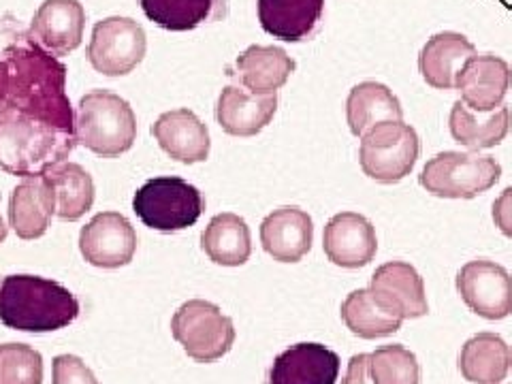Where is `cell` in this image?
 I'll list each match as a JSON object with an SVG mask.
<instances>
[{"instance_id": "cell-1", "label": "cell", "mask_w": 512, "mask_h": 384, "mask_svg": "<svg viewBox=\"0 0 512 384\" xmlns=\"http://www.w3.org/2000/svg\"><path fill=\"white\" fill-rule=\"evenodd\" d=\"M77 146L67 67L30 35L0 52V169L37 178Z\"/></svg>"}, {"instance_id": "cell-2", "label": "cell", "mask_w": 512, "mask_h": 384, "mask_svg": "<svg viewBox=\"0 0 512 384\" xmlns=\"http://www.w3.org/2000/svg\"><path fill=\"white\" fill-rule=\"evenodd\" d=\"M79 301L60 282L41 276H0V323L24 333H52L79 316Z\"/></svg>"}, {"instance_id": "cell-3", "label": "cell", "mask_w": 512, "mask_h": 384, "mask_svg": "<svg viewBox=\"0 0 512 384\" xmlns=\"http://www.w3.org/2000/svg\"><path fill=\"white\" fill-rule=\"evenodd\" d=\"M75 139L79 146L103 158L128 152L137 139L133 107L116 92H88L75 111Z\"/></svg>"}, {"instance_id": "cell-4", "label": "cell", "mask_w": 512, "mask_h": 384, "mask_svg": "<svg viewBox=\"0 0 512 384\" xmlns=\"http://www.w3.org/2000/svg\"><path fill=\"white\" fill-rule=\"evenodd\" d=\"M502 178V167L493 156L442 152L427 160L419 182L429 195L440 199H474L491 190Z\"/></svg>"}, {"instance_id": "cell-5", "label": "cell", "mask_w": 512, "mask_h": 384, "mask_svg": "<svg viewBox=\"0 0 512 384\" xmlns=\"http://www.w3.org/2000/svg\"><path fill=\"white\" fill-rule=\"evenodd\" d=\"M133 210L146 227L160 233H178L197 224L205 212V199L197 186L171 175L143 184L135 192Z\"/></svg>"}, {"instance_id": "cell-6", "label": "cell", "mask_w": 512, "mask_h": 384, "mask_svg": "<svg viewBox=\"0 0 512 384\" xmlns=\"http://www.w3.org/2000/svg\"><path fill=\"white\" fill-rule=\"evenodd\" d=\"M171 333L190 359L214 363L235 344L233 320L212 301L190 299L171 318Z\"/></svg>"}, {"instance_id": "cell-7", "label": "cell", "mask_w": 512, "mask_h": 384, "mask_svg": "<svg viewBox=\"0 0 512 384\" xmlns=\"http://www.w3.org/2000/svg\"><path fill=\"white\" fill-rule=\"evenodd\" d=\"M421 141L410 124L380 122L361 137L359 163L367 178L380 184H397L414 169Z\"/></svg>"}, {"instance_id": "cell-8", "label": "cell", "mask_w": 512, "mask_h": 384, "mask_svg": "<svg viewBox=\"0 0 512 384\" xmlns=\"http://www.w3.org/2000/svg\"><path fill=\"white\" fill-rule=\"evenodd\" d=\"M148 52V37L133 18L111 15L92 28L88 43V62L92 69L107 77L133 73Z\"/></svg>"}, {"instance_id": "cell-9", "label": "cell", "mask_w": 512, "mask_h": 384, "mask_svg": "<svg viewBox=\"0 0 512 384\" xmlns=\"http://www.w3.org/2000/svg\"><path fill=\"white\" fill-rule=\"evenodd\" d=\"M457 293L463 303L487 320H502L512 314V276L487 259L470 261L457 274Z\"/></svg>"}, {"instance_id": "cell-10", "label": "cell", "mask_w": 512, "mask_h": 384, "mask_svg": "<svg viewBox=\"0 0 512 384\" xmlns=\"http://www.w3.org/2000/svg\"><path fill=\"white\" fill-rule=\"evenodd\" d=\"M512 86L510 64L495 54H474L463 62L455 77L461 103L474 114H491L504 105Z\"/></svg>"}, {"instance_id": "cell-11", "label": "cell", "mask_w": 512, "mask_h": 384, "mask_svg": "<svg viewBox=\"0 0 512 384\" xmlns=\"http://www.w3.org/2000/svg\"><path fill=\"white\" fill-rule=\"evenodd\" d=\"M79 250L94 267L118 269L133 261L137 233L126 216L118 212H101L79 233Z\"/></svg>"}, {"instance_id": "cell-12", "label": "cell", "mask_w": 512, "mask_h": 384, "mask_svg": "<svg viewBox=\"0 0 512 384\" xmlns=\"http://www.w3.org/2000/svg\"><path fill=\"white\" fill-rule=\"evenodd\" d=\"M370 291L378 306L399 318H421L429 312L425 284L410 263L391 261L380 265L370 282Z\"/></svg>"}, {"instance_id": "cell-13", "label": "cell", "mask_w": 512, "mask_h": 384, "mask_svg": "<svg viewBox=\"0 0 512 384\" xmlns=\"http://www.w3.org/2000/svg\"><path fill=\"white\" fill-rule=\"evenodd\" d=\"M323 250L333 265L344 269L370 265L378 252L374 224L357 212L335 214L325 227Z\"/></svg>"}, {"instance_id": "cell-14", "label": "cell", "mask_w": 512, "mask_h": 384, "mask_svg": "<svg viewBox=\"0 0 512 384\" xmlns=\"http://www.w3.org/2000/svg\"><path fill=\"white\" fill-rule=\"evenodd\" d=\"M86 9L79 0H43L30 22V37L54 56L75 52L84 39Z\"/></svg>"}, {"instance_id": "cell-15", "label": "cell", "mask_w": 512, "mask_h": 384, "mask_svg": "<svg viewBox=\"0 0 512 384\" xmlns=\"http://www.w3.org/2000/svg\"><path fill=\"white\" fill-rule=\"evenodd\" d=\"M314 224L301 207L284 205L261 222V246L278 263H299L312 250Z\"/></svg>"}, {"instance_id": "cell-16", "label": "cell", "mask_w": 512, "mask_h": 384, "mask_svg": "<svg viewBox=\"0 0 512 384\" xmlns=\"http://www.w3.org/2000/svg\"><path fill=\"white\" fill-rule=\"evenodd\" d=\"M340 357L323 344L303 342L286 348L269 367L267 384H335Z\"/></svg>"}, {"instance_id": "cell-17", "label": "cell", "mask_w": 512, "mask_h": 384, "mask_svg": "<svg viewBox=\"0 0 512 384\" xmlns=\"http://www.w3.org/2000/svg\"><path fill=\"white\" fill-rule=\"evenodd\" d=\"M152 135L158 141V146L163 148L173 160L184 165L203 163L210 156V131L201 122V118L186 107L165 111L154 126Z\"/></svg>"}, {"instance_id": "cell-18", "label": "cell", "mask_w": 512, "mask_h": 384, "mask_svg": "<svg viewBox=\"0 0 512 384\" xmlns=\"http://www.w3.org/2000/svg\"><path fill=\"white\" fill-rule=\"evenodd\" d=\"M278 94H252L239 86L222 88L216 103V120L224 133L254 137L274 120Z\"/></svg>"}, {"instance_id": "cell-19", "label": "cell", "mask_w": 512, "mask_h": 384, "mask_svg": "<svg viewBox=\"0 0 512 384\" xmlns=\"http://www.w3.org/2000/svg\"><path fill=\"white\" fill-rule=\"evenodd\" d=\"M256 13L267 35L286 43H299L318 30L325 0H256Z\"/></svg>"}, {"instance_id": "cell-20", "label": "cell", "mask_w": 512, "mask_h": 384, "mask_svg": "<svg viewBox=\"0 0 512 384\" xmlns=\"http://www.w3.org/2000/svg\"><path fill=\"white\" fill-rule=\"evenodd\" d=\"M476 54L474 43L461 35V32L444 30L438 32L427 43L419 54V71L427 86L436 90H453L455 77L463 62Z\"/></svg>"}, {"instance_id": "cell-21", "label": "cell", "mask_w": 512, "mask_h": 384, "mask_svg": "<svg viewBox=\"0 0 512 384\" xmlns=\"http://www.w3.org/2000/svg\"><path fill=\"white\" fill-rule=\"evenodd\" d=\"M56 214L54 195L43 175L24 178L9 199V224L20 239H39L50 229Z\"/></svg>"}, {"instance_id": "cell-22", "label": "cell", "mask_w": 512, "mask_h": 384, "mask_svg": "<svg viewBox=\"0 0 512 384\" xmlns=\"http://www.w3.org/2000/svg\"><path fill=\"white\" fill-rule=\"evenodd\" d=\"M237 77L252 94H276L297 69V62L278 45H250L235 60Z\"/></svg>"}, {"instance_id": "cell-23", "label": "cell", "mask_w": 512, "mask_h": 384, "mask_svg": "<svg viewBox=\"0 0 512 384\" xmlns=\"http://www.w3.org/2000/svg\"><path fill=\"white\" fill-rule=\"evenodd\" d=\"M404 107L389 86L380 82H361L346 99V122L350 133L363 137L380 122H402Z\"/></svg>"}, {"instance_id": "cell-24", "label": "cell", "mask_w": 512, "mask_h": 384, "mask_svg": "<svg viewBox=\"0 0 512 384\" xmlns=\"http://www.w3.org/2000/svg\"><path fill=\"white\" fill-rule=\"evenodd\" d=\"M143 13L158 28L171 32L195 30L203 24L224 20L227 0H139Z\"/></svg>"}, {"instance_id": "cell-25", "label": "cell", "mask_w": 512, "mask_h": 384, "mask_svg": "<svg viewBox=\"0 0 512 384\" xmlns=\"http://www.w3.org/2000/svg\"><path fill=\"white\" fill-rule=\"evenodd\" d=\"M201 248L216 265H244L252 254V235L246 220L231 212L214 216L201 235Z\"/></svg>"}, {"instance_id": "cell-26", "label": "cell", "mask_w": 512, "mask_h": 384, "mask_svg": "<svg viewBox=\"0 0 512 384\" xmlns=\"http://www.w3.org/2000/svg\"><path fill=\"white\" fill-rule=\"evenodd\" d=\"M448 128H451V135L459 146L470 150H489L500 146L508 137L512 128V111L508 105H502L500 109L491 111L487 118H478L472 109L457 101L451 109Z\"/></svg>"}, {"instance_id": "cell-27", "label": "cell", "mask_w": 512, "mask_h": 384, "mask_svg": "<svg viewBox=\"0 0 512 384\" xmlns=\"http://www.w3.org/2000/svg\"><path fill=\"white\" fill-rule=\"evenodd\" d=\"M45 182L50 186L56 205V216L60 220L75 222L94 205V182L92 175L77 163H60L47 171Z\"/></svg>"}, {"instance_id": "cell-28", "label": "cell", "mask_w": 512, "mask_h": 384, "mask_svg": "<svg viewBox=\"0 0 512 384\" xmlns=\"http://www.w3.org/2000/svg\"><path fill=\"white\" fill-rule=\"evenodd\" d=\"M510 346L495 333H478L459 352V372L472 384H493L506 376Z\"/></svg>"}, {"instance_id": "cell-29", "label": "cell", "mask_w": 512, "mask_h": 384, "mask_svg": "<svg viewBox=\"0 0 512 384\" xmlns=\"http://www.w3.org/2000/svg\"><path fill=\"white\" fill-rule=\"evenodd\" d=\"M342 320L352 333L363 340L387 338V335L402 329L404 323V320L387 314L378 306L370 288H359V291H352L344 299Z\"/></svg>"}, {"instance_id": "cell-30", "label": "cell", "mask_w": 512, "mask_h": 384, "mask_svg": "<svg viewBox=\"0 0 512 384\" xmlns=\"http://www.w3.org/2000/svg\"><path fill=\"white\" fill-rule=\"evenodd\" d=\"M372 384H419L421 365L402 344H387L370 355Z\"/></svg>"}, {"instance_id": "cell-31", "label": "cell", "mask_w": 512, "mask_h": 384, "mask_svg": "<svg viewBox=\"0 0 512 384\" xmlns=\"http://www.w3.org/2000/svg\"><path fill=\"white\" fill-rule=\"evenodd\" d=\"M0 384H43V357L28 344H0Z\"/></svg>"}, {"instance_id": "cell-32", "label": "cell", "mask_w": 512, "mask_h": 384, "mask_svg": "<svg viewBox=\"0 0 512 384\" xmlns=\"http://www.w3.org/2000/svg\"><path fill=\"white\" fill-rule=\"evenodd\" d=\"M52 384H99V380L79 357L58 355L52 363Z\"/></svg>"}, {"instance_id": "cell-33", "label": "cell", "mask_w": 512, "mask_h": 384, "mask_svg": "<svg viewBox=\"0 0 512 384\" xmlns=\"http://www.w3.org/2000/svg\"><path fill=\"white\" fill-rule=\"evenodd\" d=\"M493 222L508 239H512V186L493 203Z\"/></svg>"}, {"instance_id": "cell-34", "label": "cell", "mask_w": 512, "mask_h": 384, "mask_svg": "<svg viewBox=\"0 0 512 384\" xmlns=\"http://www.w3.org/2000/svg\"><path fill=\"white\" fill-rule=\"evenodd\" d=\"M342 384H372L370 355H355L348 361V370Z\"/></svg>"}, {"instance_id": "cell-35", "label": "cell", "mask_w": 512, "mask_h": 384, "mask_svg": "<svg viewBox=\"0 0 512 384\" xmlns=\"http://www.w3.org/2000/svg\"><path fill=\"white\" fill-rule=\"evenodd\" d=\"M493 384H512V348H510V363H508L506 376L502 380H498V382H493Z\"/></svg>"}, {"instance_id": "cell-36", "label": "cell", "mask_w": 512, "mask_h": 384, "mask_svg": "<svg viewBox=\"0 0 512 384\" xmlns=\"http://www.w3.org/2000/svg\"><path fill=\"white\" fill-rule=\"evenodd\" d=\"M7 235H9V227L5 224V220H3V216H0V244L5 242L7 239Z\"/></svg>"}]
</instances>
